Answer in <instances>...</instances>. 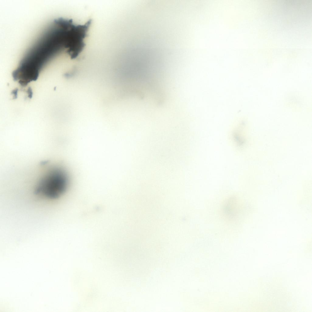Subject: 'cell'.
I'll list each match as a JSON object with an SVG mask.
<instances>
[{"label":"cell","mask_w":312,"mask_h":312,"mask_svg":"<svg viewBox=\"0 0 312 312\" xmlns=\"http://www.w3.org/2000/svg\"><path fill=\"white\" fill-rule=\"evenodd\" d=\"M68 183V177L65 171L60 167H52L39 179L34 193L45 200H55L65 193Z\"/></svg>","instance_id":"1"},{"label":"cell","mask_w":312,"mask_h":312,"mask_svg":"<svg viewBox=\"0 0 312 312\" xmlns=\"http://www.w3.org/2000/svg\"><path fill=\"white\" fill-rule=\"evenodd\" d=\"M223 213L227 218H232L236 214V199L229 198L224 202L223 207Z\"/></svg>","instance_id":"2"}]
</instances>
